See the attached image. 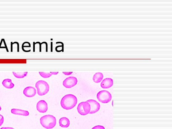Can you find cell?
Here are the masks:
<instances>
[{
  "mask_svg": "<svg viewBox=\"0 0 172 129\" xmlns=\"http://www.w3.org/2000/svg\"><path fill=\"white\" fill-rule=\"evenodd\" d=\"M78 99L74 95H66L62 98L60 104L62 107L66 110H70L74 108L77 104Z\"/></svg>",
  "mask_w": 172,
  "mask_h": 129,
  "instance_id": "obj_1",
  "label": "cell"
},
{
  "mask_svg": "<svg viewBox=\"0 0 172 129\" xmlns=\"http://www.w3.org/2000/svg\"><path fill=\"white\" fill-rule=\"evenodd\" d=\"M40 123L45 128L52 129L54 128L56 125V118L51 115H46L40 118Z\"/></svg>",
  "mask_w": 172,
  "mask_h": 129,
  "instance_id": "obj_2",
  "label": "cell"
},
{
  "mask_svg": "<svg viewBox=\"0 0 172 129\" xmlns=\"http://www.w3.org/2000/svg\"><path fill=\"white\" fill-rule=\"evenodd\" d=\"M36 87L37 88L38 95L40 96L46 94L50 89L48 84L43 80H40L37 82L36 84Z\"/></svg>",
  "mask_w": 172,
  "mask_h": 129,
  "instance_id": "obj_3",
  "label": "cell"
},
{
  "mask_svg": "<svg viewBox=\"0 0 172 129\" xmlns=\"http://www.w3.org/2000/svg\"><path fill=\"white\" fill-rule=\"evenodd\" d=\"M97 98L101 103H107L112 100V96L110 93L107 90H101L97 93Z\"/></svg>",
  "mask_w": 172,
  "mask_h": 129,
  "instance_id": "obj_4",
  "label": "cell"
},
{
  "mask_svg": "<svg viewBox=\"0 0 172 129\" xmlns=\"http://www.w3.org/2000/svg\"><path fill=\"white\" fill-rule=\"evenodd\" d=\"M78 112L82 116H86L89 114L90 111V104L87 102H81L77 107Z\"/></svg>",
  "mask_w": 172,
  "mask_h": 129,
  "instance_id": "obj_5",
  "label": "cell"
},
{
  "mask_svg": "<svg viewBox=\"0 0 172 129\" xmlns=\"http://www.w3.org/2000/svg\"><path fill=\"white\" fill-rule=\"evenodd\" d=\"M78 79L75 77H69L64 80L63 85L67 88H71L74 87L78 83Z\"/></svg>",
  "mask_w": 172,
  "mask_h": 129,
  "instance_id": "obj_6",
  "label": "cell"
},
{
  "mask_svg": "<svg viewBox=\"0 0 172 129\" xmlns=\"http://www.w3.org/2000/svg\"><path fill=\"white\" fill-rule=\"evenodd\" d=\"M86 102H88L90 105L91 110L89 114L96 113L100 109V105L99 102L94 100H89Z\"/></svg>",
  "mask_w": 172,
  "mask_h": 129,
  "instance_id": "obj_7",
  "label": "cell"
},
{
  "mask_svg": "<svg viewBox=\"0 0 172 129\" xmlns=\"http://www.w3.org/2000/svg\"><path fill=\"white\" fill-rule=\"evenodd\" d=\"M37 110L40 113L46 112L48 110V105L47 102L43 100H40L37 104Z\"/></svg>",
  "mask_w": 172,
  "mask_h": 129,
  "instance_id": "obj_8",
  "label": "cell"
},
{
  "mask_svg": "<svg viewBox=\"0 0 172 129\" xmlns=\"http://www.w3.org/2000/svg\"><path fill=\"white\" fill-rule=\"evenodd\" d=\"M23 94L28 97H32L36 95V90L34 87L29 86L25 88L23 90Z\"/></svg>",
  "mask_w": 172,
  "mask_h": 129,
  "instance_id": "obj_9",
  "label": "cell"
},
{
  "mask_svg": "<svg viewBox=\"0 0 172 129\" xmlns=\"http://www.w3.org/2000/svg\"><path fill=\"white\" fill-rule=\"evenodd\" d=\"M114 82L113 79L111 78H106L104 79L101 83V88L104 89H108L110 88L113 86Z\"/></svg>",
  "mask_w": 172,
  "mask_h": 129,
  "instance_id": "obj_10",
  "label": "cell"
},
{
  "mask_svg": "<svg viewBox=\"0 0 172 129\" xmlns=\"http://www.w3.org/2000/svg\"><path fill=\"white\" fill-rule=\"evenodd\" d=\"M12 113L16 115L22 116H29V113L27 111L23 110L16 109L13 108L11 110Z\"/></svg>",
  "mask_w": 172,
  "mask_h": 129,
  "instance_id": "obj_11",
  "label": "cell"
},
{
  "mask_svg": "<svg viewBox=\"0 0 172 129\" xmlns=\"http://www.w3.org/2000/svg\"><path fill=\"white\" fill-rule=\"evenodd\" d=\"M60 126L62 127L67 128L70 125V121L68 118L63 117L61 118L59 120Z\"/></svg>",
  "mask_w": 172,
  "mask_h": 129,
  "instance_id": "obj_12",
  "label": "cell"
},
{
  "mask_svg": "<svg viewBox=\"0 0 172 129\" xmlns=\"http://www.w3.org/2000/svg\"><path fill=\"white\" fill-rule=\"evenodd\" d=\"M2 84L4 87L7 89H12L14 87V85L12 83L11 80L10 79H5L3 81Z\"/></svg>",
  "mask_w": 172,
  "mask_h": 129,
  "instance_id": "obj_13",
  "label": "cell"
},
{
  "mask_svg": "<svg viewBox=\"0 0 172 129\" xmlns=\"http://www.w3.org/2000/svg\"><path fill=\"white\" fill-rule=\"evenodd\" d=\"M104 76L101 72H97L94 74L93 77V81L96 83H99L103 79Z\"/></svg>",
  "mask_w": 172,
  "mask_h": 129,
  "instance_id": "obj_14",
  "label": "cell"
},
{
  "mask_svg": "<svg viewBox=\"0 0 172 129\" xmlns=\"http://www.w3.org/2000/svg\"><path fill=\"white\" fill-rule=\"evenodd\" d=\"M13 74L17 78H22L26 76L28 72H13Z\"/></svg>",
  "mask_w": 172,
  "mask_h": 129,
  "instance_id": "obj_15",
  "label": "cell"
},
{
  "mask_svg": "<svg viewBox=\"0 0 172 129\" xmlns=\"http://www.w3.org/2000/svg\"><path fill=\"white\" fill-rule=\"evenodd\" d=\"M39 74L44 78H49L52 75L50 72H39Z\"/></svg>",
  "mask_w": 172,
  "mask_h": 129,
  "instance_id": "obj_16",
  "label": "cell"
},
{
  "mask_svg": "<svg viewBox=\"0 0 172 129\" xmlns=\"http://www.w3.org/2000/svg\"><path fill=\"white\" fill-rule=\"evenodd\" d=\"M92 129H105L104 127L101 125H97L94 127Z\"/></svg>",
  "mask_w": 172,
  "mask_h": 129,
  "instance_id": "obj_17",
  "label": "cell"
},
{
  "mask_svg": "<svg viewBox=\"0 0 172 129\" xmlns=\"http://www.w3.org/2000/svg\"><path fill=\"white\" fill-rule=\"evenodd\" d=\"M4 121V118L2 115H0V126L3 124Z\"/></svg>",
  "mask_w": 172,
  "mask_h": 129,
  "instance_id": "obj_18",
  "label": "cell"
},
{
  "mask_svg": "<svg viewBox=\"0 0 172 129\" xmlns=\"http://www.w3.org/2000/svg\"><path fill=\"white\" fill-rule=\"evenodd\" d=\"M63 74L66 75H69L72 74L73 72H63Z\"/></svg>",
  "mask_w": 172,
  "mask_h": 129,
  "instance_id": "obj_19",
  "label": "cell"
},
{
  "mask_svg": "<svg viewBox=\"0 0 172 129\" xmlns=\"http://www.w3.org/2000/svg\"><path fill=\"white\" fill-rule=\"evenodd\" d=\"M51 74L53 75V74H54V75H56L57 74H58L59 73V72H50Z\"/></svg>",
  "mask_w": 172,
  "mask_h": 129,
  "instance_id": "obj_20",
  "label": "cell"
},
{
  "mask_svg": "<svg viewBox=\"0 0 172 129\" xmlns=\"http://www.w3.org/2000/svg\"><path fill=\"white\" fill-rule=\"evenodd\" d=\"M0 129H8V128H7V127H2V128H1Z\"/></svg>",
  "mask_w": 172,
  "mask_h": 129,
  "instance_id": "obj_21",
  "label": "cell"
},
{
  "mask_svg": "<svg viewBox=\"0 0 172 129\" xmlns=\"http://www.w3.org/2000/svg\"><path fill=\"white\" fill-rule=\"evenodd\" d=\"M7 128H8V129H14L12 127H7Z\"/></svg>",
  "mask_w": 172,
  "mask_h": 129,
  "instance_id": "obj_22",
  "label": "cell"
},
{
  "mask_svg": "<svg viewBox=\"0 0 172 129\" xmlns=\"http://www.w3.org/2000/svg\"><path fill=\"white\" fill-rule=\"evenodd\" d=\"M1 110H2V108H1V106H0V111H1Z\"/></svg>",
  "mask_w": 172,
  "mask_h": 129,
  "instance_id": "obj_23",
  "label": "cell"
}]
</instances>
